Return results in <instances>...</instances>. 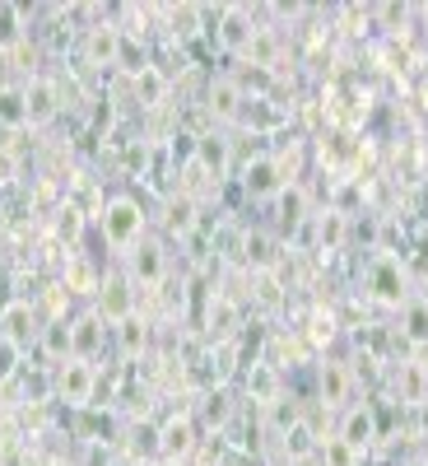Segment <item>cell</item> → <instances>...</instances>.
<instances>
[{
	"label": "cell",
	"instance_id": "obj_1",
	"mask_svg": "<svg viewBox=\"0 0 428 466\" xmlns=\"http://www.w3.org/2000/svg\"><path fill=\"white\" fill-rule=\"evenodd\" d=\"M98 228H103L107 248H131V243H140V233H144V206L135 197H112V201H103Z\"/></svg>",
	"mask_w": 428,
	"mask_h": 466
},
{
	"label": "cell",
	"instance_id": "obj_2",
	"mask_svg": "<svg viewBox=\"0 0 428 466\" xmlns=\"http://www.w3.org/2000/svg\"><path fill=\"white\" fill-rule=\"evenodd\" d=\"M98 392V369L89 360H70L56 369V401L75 406V410H85Z\"/></svg>",
	"mask_w": 428,
	"mask_h": 466
},
{
	"label": "cell",
	"instance_id": "obj_3",
	"mask_svg": "<svg viewBox=\"0 0 428 466\" xmlns=\"http://www.w3.org/2000/svg\"><path fill=\"white\" fill-rule=\"evenodd\" d=\"M368 294L386 308H405L410 303V285H405V266L396 257H377L368 266Z\"/></svg>",
	"mask_w": 428,
	"mask_h": 466
},
{
	"label": "cell",
	"instance_id": "obj_4",
	"mask_svg": "<svg viewBox=\"0 0 428 466\" xmlns=\"http://www.w3.org/2000/svg\"><path fill=\"white\" fill-rule=\"evenodd\" d=\"M210 33H214V43H219L228 56H243L247 43H252V33H256V19H252L247 5H224V10H219V24H214Z\"/></svg>",
	"mask_w": 428,
	"mask_h": 466
},
{
	"label": "cell",
	"instance_id": "obj_5",
	"mask_svg": "<svg viewBox=\"0 0 428 466\" xmlns=\"http://www.w3.org/2000/svg\"><path fill=\"white\" fill-rule=\"evenodd\" d=\"M289 187L280 159H270V154H256V159L243 164V191L252 201H265V197H280V191Z\"/></svg>",
	"mask_w": 428,
	"mask_h": 466
},
{
	"label": "cell",
	"instance_id": "obj_6",
	"mask_svg": "<svg viewBox=\"0 0 428 466\" xmlns=\"http://www.w3.org/2000/svg\"><path fill=\"white\" fill-rule=\"evenodd\" d=\"M61 85L52 80V75H28V85H24V107H28V127H43L52 122V116L61 112Z\"/></svg>",
	"mask_w": 428,
	"mask_h": 466
},
{
	"label": "cell",
	"instance_id": "obj_7",
	"mask_svg": "<svg viewBox=\"0 0 428 466\" xmlns=\"http://www.w3.org/2000/svg\"><path fill=\"white\" fill-rule=\"evenodd\" d=\"M94 313H98L107 327L126 322V318L135 313V289H131V280H122V276L103 280V285H98V303H94Z\"/></svg>",
	"mask_w": 428,
	"mask_h": 466
},
{
	"label": "cell",
	"instance_id": "obj_8",
	"mask_svg": "<svg viewBox=\"0 0 428 466\" xmlns=\"http://www.w3.org/2000/svg\"><path fill=\"white\" fill-rule=\"evenodd\" d=\"M85 66H122V28H112V24H94L85 28Z\"/></svg>",
	"mask_w": 428,
	"mask_h": 466
},
{
	"label": "cell",
	"instance_id": "obj_9",
	"mask_svg": "<svg viewBox=\"0 0 428 466\" xmlns=\"http://www.w3.org/2000/svg\"><path fill=\"white\" fill-rule=\"evenodd\" d=\"M335 439H344L354 452H368V448L377 443V410H373V406H349V410L340 415Z\"/></svg>",
	"mask_w": 428,
	"mask_h": 466
},
{
	"label": "cell",
	"instance_id": "obj_10",
	"mask_svg": "<svg viewBox=\"0 0 428 466\" xmlns=\"http://www.w3.org/2000/svg\"><path fill=\"white\" fill-rule=\"evenodd\" d=\"M37 355L47 360V369H61L75 360V345H70V318H47L43 331H37Z\"/></svg>",
	"mask_w": 428,
	"mask_h": 466
},
{
	"label": "cell",
	"instance_id": "obj_11",
	"mask_svg": "<svg viewBox=\"0 0 428 466\" xmlns=\"http://www.w3.org/2000/svg\"><path fill=\"white\" fill-rule=\"evenodd\" d=\"M103 336H107V322L94 313V308H85V313L70 318V345H75V360H89L103 350Z\"/></svg>",
	"mask_w": 428,
	"mask_h": 466
},
{
	"label": "cell",
	"instance_id": "obj_12",
	"mask_svg": "<svg viewBox=\"0 0 428 466\" xmlns=\"http://www.w3.org/2000/svg\"><path fill=\"white\" fill-rule=\"evenodd\" d=\"M164 430V461H186L191 452H196V420L191 415H173V420H164L159 424Z\"/></svg>",
	"mask_w": 428,
	"mask_h": 466
},
{
	"label": "cell",
	"instance_id": "obj_13",
	"mask_svg": "<svg viewBox=\"0 0 428 466\" xmlns=\"http://www.w3.org/2000/svg\"><path fill=\"white\" fill-rule=\"evenodd\" d=\"M37 308L33 303H24V299H15L5 313H0V336L5 340H15V345H28V340H37Z\"/></svg>",
	"mask_w": 428,
	"mask_h": 466
},
{
	"label": "cell",
	"instance_id": "obj_14",
	"mask_svg": "<svg viewBox=\"0 0 428 466\" xmlns=\"http://www.w3.org/2000/svg\"><path fill=\"white\" fill-rule=\"evenodd\" d=\"M243 85L238 80H228V75H219V80H210V94H205V107L219 116V122H233V116H243Z\"/></svg>",
	"mask_w": 428,
	"mask_h": 466
},
{
	"label": "cell",
	"instance_id": "obj_15",
	"mask_svg": "<svg viewBox=\"0 0 428 466\" xmlns=\"http://www.w3.org/2000/svg\"><path fill=\"white\" fill-rule=\"evenodd\" d=\"M247 397H252L256 406H270V401L284 397V392H280V373H275V364H270V360H256V364L247 369Z\"/></svg>",
	"mask_w": 428,
	"mask_h": 466
},
{
	"label": "cell",
	"instance_id": "obj_16",
	"mask_svg": "<svg viewBox=\"0 0 428 466\" xmlns=\"http://www.w3.org/2000/svg\"><path fill=\"white\" fill-rule=\"evenodd\" d=\"M164 266H168V261H164V248H159V243H144V248L131 257V285H149V289H154V285L164 280Z\"/></svg>",
	"mask_w": 428,
	"mask_h": 466
},
{
	"label": "cell",
	"instance_id": "obj_17",
	"mask_svg": "<svg viewBox=\"0 0 428 466\" xmlns=\"http://www.w3.org/2000/svg\"><path fill=\"white\" fill-rule=\"evenodd\" d=\"M116 350H122V360H140L144 355V345H149V322L140 313H131L126 322H116Z\"/></svg>",
	"mask_w": 428,
	"mask_h": 466
},
{
	"label": "cell",
	"instance_id": "obj_18",
	"mask_svg": "<svg viewBox=\"0 0 428 466\" xmlns=\"http://www.w3.org/2000/svg\"><path fill=\"white\" fill-rule=\"evenodd\" d=\"M243 61H252V66H261V70H275V66H280V37H275V28H256L252 43H247V52H243Z\"/></svg>",
	"mask_w": 428,
	"mask_h": 466
},
{
	"label": "cell",
	"instance_id": "obj_19",
	"mask_svg": "<svg viewBox=\"0 0 428 466\" xmlns=\"http://www.w3.org/2000/svg\"><path fill=\"white\" fill-rule=\"evenodd\" d=\"M205 331H210L214 340H228L233 331H238V308H233L224 294H214L210 308H205Z\"/></svg>",
	"mask_w": 428,
	"mask_h": 466
},
{
	"label": "cell",
	"instance_id": "obj_20",
	"mask_svg": "<svg viewBox=\"0 0 428 466\" xmlns=\"http://www.w3.org/2000/svg\"><path fill=\"white\" fill-rule=\"evenodd\" d=\"M317 387H322V401H326V406H344V401H349V369L326 360L322 373H317Z\"/></svg>",
	"mask_w": 428,
	"mask_h": 466
},
{
	"label": "cell",
	"instance_id": "obj_21",
	"mask_svg": "<svg viewBox=\"0 0 428 466\" xmlns=\"http://www.w3.org/2000/svg\"><path fill=\"white\" fill-rule=\"evenodd\" d=\"M401 336L410 345H428V299H410L401 308Z\"/></svg>",
	"mask_w": 428,
	"mask_h": 466
},
{
	"label": "cell",
	"instance_id": "obj_22",
	"mask_svg": "<svg viewBox=\"0 0 428 466\" xmlns=\"http://www.w3.org/2000/svg\"><path fill=\"white\" fill-rule=\"evenodd\" d=\"M243 252H247L252 270H275V261H280V243L270 238V233H247Z\"/></svg>",
	"mask_w": 428,
	"mask_h": 466
},
{
	"label": "cell",
	"instance_id": "obj_23",
	"mask_svg": "<svg viewBox=\"0 0 428 466\" xmlns=\"http://www.w3.org/2000/svg\"><path fill=\"white\" fill-rule=\"evenodd\" d=\"M135 98H140V107H159V103L168 98V80H164L159 66H144V70L135 75Z\"/></svg>",
	"mask_w": 428,
	"mask_h": 466
},
{
	"label": "cell",
	"instance_id": "obj_24",
	"mask_svg": "<svg viewBox=\"0 0 428 466\" xmlns=\"http://www.w3.org/2000/svg\"><path fill=\"white\" fill-rule=\"evenodd\" d=\"M0 127H5V131H19V127H28L24 85H10V89H0Z\"/></svg>",
	"mask_w": 428,
	"mask_h": 466
},
{
	"label": "cell",
	"instance_id": "obj_25",
	"mask_svg": "<svg viewBox=\"0 0 428 466\" xmlns=\"http://www.w3.org/2000/svg\"><path fill=\"white\" fill-rule=\"evenodd\" d=\"M131 452L135 457H164V430H159V424H154V420H140L135 424V430H131Z\"/></svg>",
	"mask_w": 428,
	"mask_h": 466
},
{
	"label": "cell",
	"instance_id": "obj_26",
	"mask_svg": "<svg viewBox=\"0 0 428 466\" xmlns=\"http://www.w3.org/2000/svg\"><path fill=\"white\" fill-rule=\"evenodd\" d=\"M275 201H280V219H284L289 228H298V224L307 219V191H303L298 182H289Z\"/></svg>",
	"mask_w": 428,
	"mask_h": 466
},
{
	"label": "cell",
	"instance_id": "obj_27",
	"mask_svg": "<svg viewBox=\"0 0 428 466\" xmlns=\"http://www.w3.org/2000/svg\"><path fill=\"white\" fill-rule=\"evenodd\" d=\"M228 415H233V397L224 392V387H214V392L201 401V420L210 424V430H224V424H228Z\"/></svg>",
	"mask_w": 428,
	"mask_h": 466
},
{
	"label": "cell",
	"instance_id": "obj_28",
	"mask_svg": "<svg viewBox=\"0 0 428 466\" xmlns=\"http://www.w3.org/2000/svg\"><path fill=\"white\" fill-rule=\"evenodd\" d=\"M196 164H201L205 173H214V177H219V173H224V164H228V145H224L219 136H205V140L196 145Z\"/></svg>",
	"mask_w": 428,
	"mask_h": 466
},
{
	"label": "cell",
	"instance_id": "obj_29",
	"mask_svg": "<svg viewBox=\"0 0 428 466\" xmlns=\"http://www.w3.org/2000/svg\"><path fill=\"white\" fill-rule=\"evenodd\" d=\"M317 243H322V252H335V248L344 243V215H340V210L317 215Z\"/></svg>",
	"mask_w": 428,
	"mask_h": 466
},
{
	"label": "cell",
	"instance_id": "obj_30",
	"mask_svg": "<svg viewBox=\"0 0 428 466\" xmlns=\"http://www.w3.org/2000/svg\"><path fill=\"white\" fill-rule=\"evenodd\" d=\"M280 439H284V452H289V461H298V457H307V452L317 448V439H313V424H307V420H298L294 430H289V434H280Z\"/></svg>",
	"mask_w": 428,
	"mask_h": 466
},
{
	"label": "cell",
	"instance_id": "obj_31",
	"mask_svg": "<svg viewBox=\"0 0 428 466\" xmlns=\"http://www.w3.org/2000/svg\"><path fill=\"white\" fill-rule=\"evenodd\" d=\"M322 461L326 466H363V452H354L344 439H322Z\"/></svg>",
	"mask_w": 428,
	"mask_h": 466
},
{
	"label": "cell",
	"instance_id": "obj_32",
	"mask_svg": "<svg viewBox=\"0 0 428 466\" xmlns=\"http://www.w3.org/2000/svg\"><path fill=\"white\" fill-rule=\"evenodd\" d=\"M19 373H24V345H15V340H0V387L15 382Z\"/></svg>",
	"mask_w": 428,
	"mask_h": 466
},
{
	"label": "cell",
	"instance_id": "obj_33",
	"mask_svg": "<svg viewBox=\"0 0 428 466\" xmlns=\"http://www.w3.org/2000/svg\"><path fill=\"white\" fill-rule=\"evenodd\" d=\"M98 276H94V270L85 266V261H70L65 266V289H75V294H98Z\"/></svg>",
	"mask_w": 428,
	"mask_h": 466
},
{
	"label": "cell",
	"instance_id": "obj_34",
	"mask_svg": "<svg viewBox=\"0 0 428 466\" xmlns=\"http://www.w3.org/2000/svg\"><path fill=\"white\" fill-rule=\"evenodd\" d=\"M265 410H270V424H275V434H289L294 424L303 420V415H298V406H294L289 397H280V401H270Z\"/></svg>",
	"mask_w": 428,
	"mask_h": 466
},
{
	"label": "cell",
	"instance_id": "obj_35",
	"mask_svg": "<svg viewBox=\"0 0 428 466\" xmlns=\"http://www.w3.org/2000/svg\"><path fill=\"white\" fill-rule=\"evenodd\" d=\"M10 66H15V56H10L5 43H0V89H10Z\"/></svg>",
	"mask_w": 428,
	"mask_h": 466
},
{
	"label": "cell",
	"instance_id": "obj_36",
	"mask_svg": "<svg viewBox=\"0 0 428 466\" xmlns=\"http://www.w3.org/2000/svg\"><path fill=\"white\" fill-rule=\"evenodd\" d=\"M423 103H428V75H423Z\"/></svg>",
	"mask_w": 428,
	"mask_h": 466
},
{
	"label": "cell",
	"instance_id": "obj_37",
	"mask_svg": "<svg viewBox=\"0 0 428 466\" xmlns=\"http://www.w3.org/2000/svg\"><path fill=\"white\" fill-rule=\"evenodd\" d=\"M419 15H423V24H428V5H423V10H419Z\"/></svg>",
	"mask_w": 428,
	"mask_h": 466
},
{
	"label": "cell",
	"instance_id": "obj_38",
	"mask_svg": "<svg viewBox=\"0 0 428 466\" xmlns=\"http://www.w3.org/2000/svg\"><path fill=\"white\" fill-rule=\"evenodd\" d=\"M0 340H5V336H0Z\"/></svg>",
	"mask_w": 428,
	"mask_h": 466
},
{
	"label": "cell",
	"instance_id": "obj_39",
	"mask_svg": "<svg viewBox=\"0 0 428 466\" xmlns=\"http://www.w3.org/2000/svg\"><path fill=\"white\" fill-rule=\"evenodd\" d=\"M423 164H428V159H423Z\"/></svg>",
	"mask_w": 428,
	"mask_h": 466
}]
</instances>
